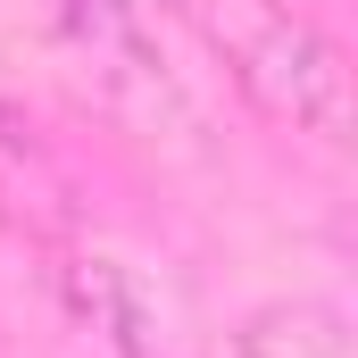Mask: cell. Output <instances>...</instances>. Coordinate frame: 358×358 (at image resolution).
Instances as JSON below:
<instances>
[{"label": "cell", "instance_id": "obj_1", "mask_svg": "<svg viewBox=\"0 0 358 358\" xmlns=\"http://www.w3.org/2000/svg\"><path fill=\"white\" fill-rule=\"evenodd\" d=\"M208 50L234 67V84L250 92V108L275 117V125H300L317 142H350L358 100H350V59L342 42L283 8V0H192Z\"/></svg>", "mask_w": 358, "mask_h": 358}, {"label": "cell", "instance_id": "obj_2", "mask_svg": "<svg viewBox=\"0 0 358 358\" xmlns=\"http://www.w3.org/2000/svg\"><path fill=\"white\" fill-rule=\"evenodd\" d=\"M59 292H67V317L92 325L117 358H159V317H150L134 267H117V259H100V250H76V259L59 267Z\"/></svg>", "mask_w": 358, "mask_h": 358}, {"label": "cell", "instance_id": "obj_3", "mask_svg": "<svg viewBox=\"0 0 358 358\" xmlns=\"http://www.w3.org/2000/svg\"><path fill=\"white\" fill-rule=\"evenodd\" d=\"M242 358H358L350 350V317L325 300H275L259 317H242Z\"/></svg>", "mask_w": 358, "mask_h": 358}, {"label": "cell", "instance_id": "obj_4", "mask_svg": "<svg viewBox=\"0 0 358 358\" xmlns=\"http://www.w3.org/2000/svg\"><path fill=\"white\" fill-rule=\"evenodd\" d=\"M117 8H134V17H142V25H150V8H167V0H117Z\"/></svg>", "mask_w": 358, "mask_h": 358}]
</instances>
